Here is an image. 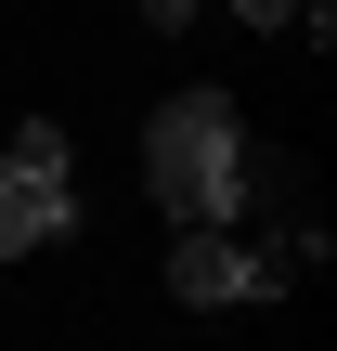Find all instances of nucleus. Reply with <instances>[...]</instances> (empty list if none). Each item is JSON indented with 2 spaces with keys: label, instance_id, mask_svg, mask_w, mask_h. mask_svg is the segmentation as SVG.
<instances>
[{
  "label": "nucleus",
  "instance_id": "1",
  "mask_svg": "<svg viewBox=\"0 0 337 351\" xmlns=\"http://www.w3.org/2000/svg\"><path fill=\"white\" fill-rule=\"evenodd\" d=\"M247 117L221 104V91H169L156 117H143V182H156V208L169 221H234L247 208Z\"/></svg>",
  "mask_w": 337,
  "mask_h": 351
},
{
  "label": "nucleus",
  "instance_id": "2",
  "mask_svg": "<svg viewBox=\"0 0 337 351\" xmlns=\"http://www.w3.org/2000/svg\"><path fill=\"white\" fill-rule=\"evenodd\" d=\"M169 300H182V313H247V300H286V274H273L234 221H182V247H169Z\"/></svg>",
  "mask_w": 337,
  "mask_h": 351
},
{
  "label": "nucleus",
  "instance_id": "3",
  "mask_svg": "<svg viewBox=\"0 0 337 351\" xmlns=\"http://www.w3.org/2000/svg\"><path fill=\"white\" fill-rule=\"evenodd\" d=\"M78 234V195H65V169H39V156H13L0 143V261H26V247H65Z\"/></svg>",
  "mask_w": 337,
  "mask_h": 351
},
{
  "label": "nucleus",
  "instance_id": "4",
  "mask_svg": "<svg viewBox=\"0 0 337 351\" xmlns=\"http://www.w3.org/2000/svg\"><path fill=\"white\" fill-rule=\"evenodd\" d=\"M234 13H247V26H299V0H234Z\"/></svg>",
  "mask_w": 337,
  "mask_h": 351
},
{
  "label": "nucleus",
  "instance_id": "5",
  "mask_svg": "<svg viewBox=\"0 0 337 351\" xmlns=\"http://www.w3.org/2000/svg\"><path fill=\"white\" fill-rule=\"evenodd\" d=\"M143 26H195V0H143Z\"/></svg>",
  "mask_w": 337,
  "mask_h": 351
}]
</instances>
